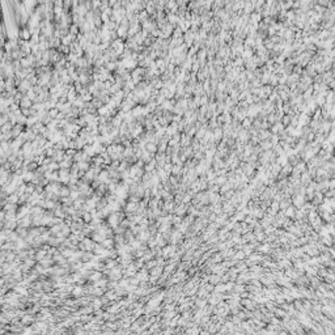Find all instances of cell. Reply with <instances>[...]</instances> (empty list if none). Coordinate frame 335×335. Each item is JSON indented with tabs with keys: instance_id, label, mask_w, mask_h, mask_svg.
<instances>
[{
	"instance_id": "obj_1",
	"label": "cell",
	"mask_w": 335,
	"mask_h": 335,
	"mask_svg": "<svg viewBox=\"0 0 335 335\" xmlns=\"http://www.w3.org/2000/svg\"><path fill=\"white\" fill-rule=\"evenodd\" d=\"M161 271H162V267H161V266H159V267L155 266L153 268L150 270V275L155 276V278H159V276L161 275Z\"/></svg>"
},
{
	"instance_id": "obj_2",
	"label": "cell",
	"mask_w": 335,
	"mask_h": 335,
	"mask_svg": "<svg viewBox=\"0 0 335 335\" xmlns=\"http://www.w3.org/2000/svg\"><path fill=\"white\" fill-rule=\"evenodd\" d=\"M59 194L63 196V198H64V196H69V194H71V189H68V187H60Z\"/></svg>"
},
{
	"instance_id": "obj_3",
	"label": "cell",
	"mask_w": 335,
	"mask_h": 335,
	"mask_svg": "<svg viewBox=\"0 0 335 335\" xmlns=\"http://www.w3.org/2000/svg\"><path fill=\"white\" fill-rule=\"evenodd\" d=\"M148 150H149V152H152V153H153V152H156V150H157L156 145H153V144H148Z\"/></svg>"
},
{
	"instance_id": "obj_4",
	"label": "cell",
	"mask_w": 335,
	"mask_h": 335,
	"mask_svg": "<svg viewBox=\"0 0 335 335\" xmlns=\"http://www.w3.org/2000/svg\"><path fill=\"white\" fill-rule=\"evenodd\" d=\"M45 255H46V251H43V250H41V251H38V253H37V258H38V259L43 258Z\"/></svg>"
}]
</instances>
